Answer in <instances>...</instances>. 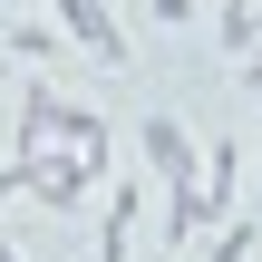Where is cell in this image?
<instances>
[{"label":"cell","instance_id":"8","mask_svg":"<svg viewBox=\"0 0 262 262\" xmlns=\"http://www.w3.org/2000/svg\"><path fill=\"white\" fill-rule=\"evenodd\" d=\"M253 243H262V214H243V204H233V214L194 243V262H253Z\"/></svg>","mask_w":262,"mask_h":262},{"label":"cell","instance_id":"9","mask_svg":"<svg viewBox=\"0 0 262 262\" xmlns=\"http://www.w3.org/2000/svg\"><path fill=\"white\" fill-rule=\"evenodd\" d=\"M58 97H68V88L29 78V88H19V126H10V136H19V146H49V136H58Z\"/></svg>","mask_w":262,"mask_h":262},{"label":"cell","instance_id":"1","mask_svg":"<svg viewBox=\"0 0 262 262\" xmlns=\"http://www.w3.org/2000/svg\"><path fill=\"white\" fill-rule=\"evenodd\" d=\"M10 165H19V194H39L49 214H88V194H97V165L78 146H19Z\"/></svg>","mask_w":262,"mask_h":262},{"label":"cell","instance_id":"14","mask_svg":"<svg viewBox=\"0 0 262 262\" xmlns=\"http://www.w3.org/2000/svg\"><path fill=\"white\" fill-rule=\"evenodd\" d=\"M243 97H253V117H262V88H243Z\"/></svg>","mask_w":262,"mask_h":262},{"label":"cell","instance_id":"4","mask_svg":"<svg viewBox=\"0 0 262 262\" xmlns=\"http://www.w3.org/2000/svg\"><path fill=\"white\" fill-rule=\"evenodd\" d=\"M136 165H146L156 185H175V175H204V146L185 136L175 107H156V117H136Z\"/></svg>","mask_w":262,"mask_h":262},{"label":"cell","instance_id":"6","mask_svg":"<svg viewBox=\"0 0 262 262\" xmlns=\"http://www.w3.org/2000/svg\"><path fill=\"white\" fill-rule=\"evenodd\" d=\"M0 49H10L19 68H58V58H78V49H68V29H58V19H29V10H10Z\"/></svg>","mask_w":262,"mask_h":262},{"label":"cell","instance_id":"5","mask_svg":"<svg viewBox=\"0 0 262 262\" xmlns=\"http://www.w3.org/2000/svg\"><path fill=\"white\" fill-rule=\"evenodd\" d=\"M136 224H146V185L107 175V224H97V262H136Z\"/></svg>","mask_w":262,"mask_h":262},{"label":"cell","instance_id":"12","mask_svg":"<svg viewBox=\"0 0 262 262\" xmlns=\"http://www.w3.org/2000/svg\"><path fill=\"white\" fill-rule=\"evenodd\" d=\"M0 10H39V0H0Z\"/></svg>","mask_w":262,"mask_h":262},{"label":"cell","instance_id":"10","mask_svg":"<svg viewBox=\"0 0 262 262\" xmlns=\"http://www.w3.org/2000/svg\"><path fill=\"white\" fill-rule=\"evenodd\" d=\"M214 39H224V58H253L262 49V0H214Z\"/></svg>","mask_w":262,"mask_h":262},{"label":"cell","instance_id":"17","mask_svg":"<svg viewBox=\"0 0 262 262\" xmlns=\"http://www.w3.org/2000/svg\"><path fill=\"white\" fill-rule=\"evenodd\" d=\"M10 262H19V253H10Z\"/></svg>","mask_w":262,"mask_h":262},{"label":"cell","instance_id":"11","mask_svg":"<svg viewBox=\"0 0 262 262\" xmlns=\"http://www.w3.org/2000/svg\"><path fill=\"white\" fill-rule=\"evenodd\" d=\"M10 194H19V165H0V204H10Z\"/></svg>","mask_w":262,"mask_h":262},{"label":"cell","instance_id":"7","mask_svg":"<svg viewBox=\"0 0 262 262\" xmlns=\"http://www.w3.org/2000/svg\"><path fill=\"white\" fill-rule=\"evenodd\" d=\"M204 194H214V214L243 204V136H214L204 146Z\"/></svg>","mask_w":262,"mask_h":262},{"label":"cell","instance_id":"13","mask_svg":"<svg viewBox=\"0 0 262 262\" xmlns=\"http://www.w3.org/2000/svg\"><path fill=\"white\" fill-rule=\"evenodd\" d=\"M10 68H19V58H10V49H0V78H10Z\"/></svg>","mask_w":262,"mask_h":262},{"label":"cell","instance_id":"15","mask_svg":"<svg viewBox=\"0 0 262 262\" xmlns=\"http://www.w3.org/2000/svg\"><path fill=\"white\" fill-rule=\"evenodd\" d=\"M0 262H10V243H0Z\"/></svg>","mask_w":262,"mask_h":262},{"label":"cell","instance_id":"16","mask_svg":"<svg viewBox=\"0 0 262 262\" xmlns=\"http://www.w3.org/2000/svg\"><path fill=\"white\" fill-rule=\"evenodd\" d=\"M88 262H97V253H88Z\"/></svg>","mask_w":262,"mask_h":262},{"label":"cell","instance_id":"2","mask_svg":"<svg viewBox=\"0 0 262 262\" xmlns=\"http://www.w3.org/2000/svg\"><path fill=\"white\" fill-rule=\"evenodd\" d=\"M58 29H68V49L88 58V68H107V78H126L136 68V39H126V19L107 10V0H39Z\"/></svg>","mask_w":262,"mask_h":262},{"label":"cell","instance_id":"3","mask_svg":"<svg viewBox=\"0 0 262 262\" xmlns=\"http://www.w3.org/2000/svg\"><path fill=\"white\" fill-rule=\"evenodd\" d=\"M214 224H224V214H214L204 175H175V185H165V204H156V243H165L175 262H194V243H204Z\"/></svg>","mask_w":262,"mask_h":262}]
</instances>
